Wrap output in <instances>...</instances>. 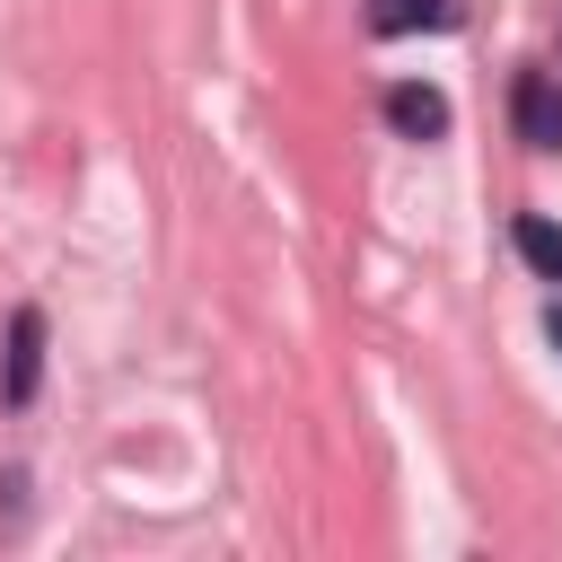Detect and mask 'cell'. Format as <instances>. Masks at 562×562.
I'll list each match as a JSON object with an SVG mask.
<instances>
[{
    "label": "cell",
    "instance_id": "7a4b0ae2",
    "mask_svg": "<svg viewBox=\"0 0 562 562\" xmlns=\"http://www.w3.org/2000/svg\"><path fill=\"white\" fill-rule=\"evenodd\" d=\"M509 114H518V140H527V149H562V79L527 70L518 97H509Z\"/></svg>",
    "mask_w": 562,
    "mask_h": 562
},
{
    "label": "cell",
    "instance_id": "6da1fadb",
    "mask_svg": "<svg viewBox=\"0 0 562 562\" xmlns=\"http://www.w3.org/2000/svg\"><path fill=\"white\" fill-rule=\"evenodd\" d=\"M35 378H44V307H18L9 316V351H0V395L35 404Z\"/></svg>",
    "mask_w": 562,
    "mask_h": 562
},
{
    "label": "cell",
    "instance_id": "8992f818",
    "mask_svg": "<svg viewBox=\"0 0 562 562\" xmlns=\"http://www.w3.org/2000/svg\"><path fill=\"white\" fill-rule=\"evenodd\" d=\"M544 342H553V351H562V299H553V307H544Z\"/></svg>",
    "mask_w": 562,
    "mask_h": 562
},
{
    "label": "cell",
    "instance_id": "277c9868",
    "mask_svg": "<svg viewBox=\"0 0 562 562\" xmlns=\"http://www.w3.org/2000/svg\"><path fill=\"white\" fill-rule=\"evenodd\" d=\"M457 18H465L457 0H369V35H422V26L448 35Z\"/></svg>",
    "mask_w": 562,
    "mask_h": 562
},
{
    "label": "cell",
    "instance_id": "3957f363",
    "mask_svg": "<svg viewBox=\"0 0 562 562\" xmlns=\"http://www.w3.org/2000/svg\"><path fill=\"white\" fill-rule=\"evenodd\" d=\"M386 123H395L404 140H439V132H448V97L422 88V79H395V88H386Z\"/></svg>",
    "mask_w": 562,
    "mask_h": 562
},
{
    "label": "cell",
    "instance_id": "5b68a950",
    "mask_svg": "<svg viewBox=\"0 0 562 562\" xmlns=\"http://www.w3.org/2000/svg\"><path fill=\"white\" fill-rule=\"evenodd\" d=\"M509 237H518V255H527V263H536L544 281H562V228H553V220H536V211H527V220H518Z\"/></svg>",
    "mask_w": 562,
    "mask_h": 562
}]
</instances>
